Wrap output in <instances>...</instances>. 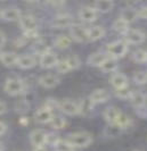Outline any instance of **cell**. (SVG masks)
I'll use <instances>...</instances> for the list:
<instances>
[{"mask_svg":"<svg viewBox=\"0 0 147 151\" xmlns=\"http://www.w3.org/2000/svg\"><path fill=\"white\" fill-rule=\"evenodd\" d=\"M66 141L75 149L77 148H87L93 142V135L88 132H74L67 136Z\"/></svg>","mask_w":147,"mask_h":151,"instance_id":"1","label":"cell"},{"mask_svg":"<svg viewBox=\"0 0 147 151\" xmlns=\"http://www.w3.org/2000/svg\"><path fill=\"white\" fill-rule=\"evenodd\" d=\"M128 51V43L124 40H116L107 45L106 47V55L114 59L122 58Z\"/></svg>","mask_w":147,"mask_h":151,"instance_id":"2","label":"cell"},{"mask_svg":"<svg viewBox=\"0 0 147 151\" xmlns=\"http://www.w3.org/2000/svg\"><path fill=\"white\" fill-rule=\"evenodd\" d=\"M4 90L9 96H20L25 91V82L18 77H8L4 85Z\"/></svg>","mask_w":147,"mask_h":151,"instance_id":"3","label":"cell"},{"mask_svg":"<svg viewBox=\"0 0 147 151\" xmlns=\"http://www.w3.org/2000/svg\"><path fill=\"white\" fill-rule=\"evenodd\" d=\"M70 35L73 40L80 43H85L89 41V32L88 29L80 24H73L70 27Z\"/></svg>","mask_w":147,"mask_h":151,"instance_id":"4","label":"cell"},{"mask_svg":"<svg viewBox=\"0 0 147 151\" xmlns=\"http://www.w3.org/2000/svg\"><path fill=\"white\" fill-rule=\"evenodd\" d=\"M124 41L127 43H131V45H139L141 42L145 41V33L143 31L137 30V29H129L123 34Z\"/></svg>","mask_w":147,"mask_h":151,"instance_id":"5","label":"cell"},{"mask_svg":"<svg viewBox=\"0 0 147 151\" xmlns=\"http://www.w3.org/2000/svg\"><path fill=\"white\" fill-rule=\"evenodd\" d=\"M73 25V18L69 14H59L51 21V26L55 29H65Z\"/></svg>","mask_w":147,"mask_h":151,"instance_id":"6","label":"cell"},{"mask_svg":"<svg viewBox=\"0 0 147 151\" xmlns=\"http://www.w3.org/2000/svg\"><path fill=\"white\" fill-rule=\"evenodd\" d=\"M58 109L62 113H64L65 115H69V116L79 115V105L70 99H65V100L61 101Z\"/></svg>","mask_w":147,"mask_h":151,"instance_id":"7","label":"cell"},{"mask_svg":"<svg viewBox=\"0 0 147 151\" xmlns=\"http://www.w3.org/2000/svg\"><path fill=\"white\" fill-rule=\"evenodd\" d=\"M98 17V13L93 7H89V6H85L80 9L79 12V18L85 23H93L97 19Z\"/></svg>","mask_w":147,"mask_h":151,"instance_id":"8","label":"cell"},{"mask_svg":"<svg viewBox=\"0 0 147 151\" xmlns=\"http://www.w3.org/2000/svg\"><path fill=\"white\" fill-rule=\"evenodd\" d=\"M20 25L24 32H31V31H38V22L35 17L32 15H22L20 19Z\"/></svg>","mask_w":147,"mask_h":151,"instance_id":"9","label":"cell"},{"mask_svg":"<svg viewBox=\"0 0 147 151\" xmlns=\"http://www.w3.org/2000/svg\"><path fill=\"white\" fill-rule=\"evenodd\" d=\"M58 61L59 60H58V57L56 56V53L49 51V52L45 53V55H42L40 57V61L39 63H40V66L42 68L49 69V68L56 67Z\"/></svg>","mask_w":147,"mask_h":151,"instance_id":"10","label":"cell"},{"mask_svg":"<svg viewBox=\"0 0 147 151\" xmlns=\"http://www.w3.org/2000/svg\"><path fill=\"white\" fill-rule=\"evenodd\" d=\"M22 17V13L17 7H7L2 9V19L7 21V22H20Z\"/></svg>","mask_w":147,"mask_h":151,"instance_id":"11","label":"cell"},{"mask_svg":"<svg viewBox=\"0 0 147 151\" xmlns=\"http://www.w3.org/2000/svg\"><path fill=\"white\" fill-rule=\"evenodd\" d=\"M47 132L43 129H37L32 131L30 134V141L33 147H42L46 144Z\"/></svg>","mask_w":147,"mask_h":151,"instance_id":"12","label":"cell"},{"mask_svg":"<svg viewBox=\"0 0 147 151\" xmlns=\"http://www.w3.org/2000/svg\"><path fill=\"white\" fill-rule=\"evenodd\" d=\"M54 117L53 115V110L47 108V107H42L37 110V113L34 115V118H35V122H38L40 124H47V123H50L51 118Z\"/></svg>","mask_w":147,"mask_h":151,"instance_id":"13","label":"cell"},{"mask_svg":"<svg viewBox=\"0 0 147 151\" xmlns=\"http://www.w3.org/2000/svg\"><path fill=\"white\" fill-rule=\"evenodd\" d=\"M89 99H90V101L93 102V105L104 104L109 99V93L105 89H97L90 94Z\"/></svg>","mask_w":147,"mask_h":151,"instance_id":"14","label":"cell"},{"mask_svg":"<svg viewBox=\"0 0 147 151\" xmlns=\"http://www.w3.org/2000/svg\"><path fill=\"white\" fill-rule=\"evenodd\" d=\"M0 60L6 67H15L17 66L18 56L13 51H5L0 53Z\"/></svg>","mask_w":147,"mask_h":151,"instance_id":"15","label":"cell"},{"mask_svg":"<svg viewBox=\"0 0 147 151\" xmlns=\"http://www.w3.org/2000/svg\"><path fill=\"white\" fill-rule=\"evenodd\" d=\"M39 84L46 89H53L59 84V78L54 74H46L39 78Z\"/></svg>","mask_w":147,"mask_h":151,"instance_id":"16","label":"cell"},{"mask_svg":"<svg viewBox=\"0 0 147 151\" xmlns=\"http://www.w3.org/2000/svg\"><path fill=\"white\" fill-rule=\"evenodd\" d=\"M37 64V60L34 58V56L32 55H23V56H18V60H17V66L22 69H30L34 67Z\"/></svg>","mask_w":147,"mask_h":151,"instance_id":"17","label":"cell"},{"mask_svg":"<svg viewBox=\"0 0 147 151\" xmlns=\"http://www.w3.org/2000/svg\"><path fill=\"white\" fill-rule=\"evenodd\" d=\"M107 57H109V56L104 52H93L89 56L87 63H88L89 66L101 68V66L103 65V63L105 61V59H106Z\"/></svg>","mask_w":147,"mask_h":151,"instance_id":"18","label":"cell"},{"mask_svg":"<svg viewBox=\"0 0 147 151\" xmlns=\"http://www.w3.org/2000/svg\"><path fill=\"white\" fill-rule=\"evenodd\" d=\"M109 81L115 89H121V88L128 86V77L122 73H114L111 76Z\"/></svg>","mask_w":147,"mask_h":151,"instance_id":"19","label":"cell"},{"mask_svg":"<svg viewBox=\"0 0 147 151\" xmlns=\"http://www.w3.org/2000/svg\"><path fill=\"white\" fill-rule=\"evenodd\" d=\"M130 102L132 104V106H135L136 108H140V107L145 106L146 104V94L141 91H132L131 97H130Z\"/></svg>","mask_w":147,"mask_h":151,"instance_id":"20","label":"cell"},{"mask_svg":"<svg viewBox=\"0 0 147 151\" xmlns=\"http://www.w3.org/2000/svg\"><path fill=\"white\" fill-rule=\"evenodd\" d=\"M120 114H121V111L119 110V108L111 106L105 109L104 118H105V121L107 122L109 124H115L117 118H119V116H120Z\"/></svg>","mask_w":147,"mask_h":151,"instance_id":"21","label":"cell"},{"mask_svg":"<svg viewBox=\"0 0 147 151\" xmlns=\"http://www.w3.org/2000/svg\"><path fill=\"white\" fill-rule=\"evenodd\" d=\"M114 7V2L111 0H99L96 1L93 8L97 10V13H109Z\"/></svg>","mask_w":147,"mask_h":151,"instance_id":"22","label":"cell"},{"mask_svg":"<svg viewBox=\"0 0 147 151\" xmlns=\"http://www.w3.org/2000/svg\"><path fill=\"white\" fill-rule=\"evenodd\" d=\"M77 105H79V115H82V116L89 115L93 111V108L95 106L89 98L82 99Z\"/></svg>","mask_w":147,"mask_h":151,"instance_id":"23","label":"cell"},{"mask_svg":"<svg viewBox=\"0 0 147 151\" xmlns=\"http://www.w3.org/2000/svg\"><path fill=\"white\" fill-rule=\"evenodd\" d=\"M88 32H89V41H97L105 35V30L101 25L91 26L90 29H88Z\"/></svg>","mask_w":147,"mask_h":151,"instance_id":"24","label":"cell"},{"mask_svg":"<svg viewBox=\"0 0 147 151\" xmlns=\"http://www.w3.org/2000/svg\"><path fill=\"white\" fill-rule=\"evenodd\" d=\"M137 17H138V12L135 10L133 8H124L121 12V16H120V18H122L128 24L135 22L137 19Z\"/></svg>","mask_w":147,"mask_h":151,"instance_id":"25","label":"cell"},{"mask_svg":"<svg viewBox=\"0 0 147 151\" xmlns=\"http://www.w3.org/2000/svg\"><path fill=\"white\" fill-rule=\"evenodd\" d=\"M101 69L105 73H114L117 69V60L112 57H107L101 66Z\"/></svg>","mask_w":147,"mask_h":151,"instance_id":"26","label":"cell"},{"mask_svg":"<svg viewBox=\"0 0 147 151\" xmlns=\"http://www.w3.org/2000/svg\"><path fill=\"white\" fill-rule=\"evenodd\" d=\"M54 45L56 48L64 50V49H67L71 45V38L66 37V35H58L57 38L55 39Z\"/></svg>","mask_w":147,"mask_h":151,"instance_id":"27","label":"cell"},{"mask_svg":"<svg viewBox=\"0 0 147 151\" xmlns=\"http://www.w3.org/2000/svg\"><path fill=\"white\" fill-rule=\"evenodd\" d=\"M49 124L54 129H63L66 126V119L63 116H54Z\"/></svg>","mask_w":147,"mask_h":151,"instance_id":"28","label":"cell"},{"mask_svg":"<svg viewBox=\"0 0 147 151\" xmlns=\"http://www.w3.org/2000/svg\"><path fill=\"white\" fill-rule=\"evenodd\" d=\"M113 29L116 32L124 34L127 31L129 30V24L125 22V21H123L122 18H117L115 22L113 23Z\"/></svg>","mask_w":147,"mask_h":151,"instance_id":"29","label":"cell"},{"mask_svg":"<svg viewBox=\"0 0 147 151\" xmlns=\"http://www.w3.org/2000/svg\"><path fill=\"white\" fill-rule=\"evenodd\" d=\"M123 129H121L119 125H116V124H109V126L105 129V134H106V136H109V137H115V136L120 135Z\"/></svg>","mask_w":147,"mask_h":151,"instance_id":"30","label":"cell"},{"mask_svg":"<svg viewBox=\"0 0 147 151\" xmlns=\"http://www.w3.org/2000/svg\"><path fill=\"white\" fill-rule=\"evenodd\" d=\"M132 58L136 63H147V50H144V49H138L136 50L133 55H132Z\"/></svg>","mask_w":147,"mask_h":151,"instance_id":"31","label":"cell"},{"mask_svg":"<svg viewBox=\"0 0 147 151\" xmlns=\"http://www.w3.org/2000/svg\"><path fill=\"white\" fill-rule=\"evenodd\" d=\"M115 124H116V125H119V126H120L122 129H127V127H128V126L131 124V119H130V117H129L128 115L121 113Z\"/></svg>","mask_w":147,"mask_h":151,"instance_id":"32","label":"cell"},{"mask_svg":"<svg viewBox=\"0 0 147 151\" xmlns=\"http://www.w3.org/2000/svg\"><path fill=\"white\" fill-rule=\"evenodd\" d=\"M55 151H75V148L72 147L66 140H61L54 147Z\"/></svg>","mask_w":147,"mask_h":151,"instance_id":"33","label":"cell"},{"mask_svg":"<svg viewBox=\"0 0 147 151\" xmlns=\"http://www.w3.org/2000/svg\"><path fill=\"white\" fill-rule=\"evenodd\" d=\"M131 93L132 91L128 86L121 88V89H115V96L120 99H130Z\"/></svg>","mask_w":147,"mask_h":151,"instance_id":"34","label":"cell"},{"mask_svg":"<svg viewBox=\"0 0 147 151\" xmlns=\"http://www.w3.org/2000/svg\"><path fill=\"white\" fill-rule=\"evenodd\" d=\"M66 63L69 64V66H70L71 70L72 69H77V68L80 67V65H81V60H80V58L75 56V55H72L70 57H67L66 59Z\"/></svg>","mask_w":147,"mask_h":151,"instance_id":"35","label":"cell"},{"mask_svg":"<svg viewBox=\"0 0 147 151\" xmlns=\"http://www.w3.org/2000/svg\"><path fill=\"white\" fill-rule=\"evenodd\" d=\"M15 108H16V111H17V113L24 114L29 110L30 105H29V102H28V101H25V100H20V101H17V102H16Z\"/></svg>","mask_w":147,"mask_h":151,"instance_id":"36","label":"cell"},{"mask_svg":"<svg viewBox=\"0 0 147 151\" xmlns=\"http://www.w3.org/2000/svg\"><path fill=\"white\" fill-rule=\"evenodd\" d=\"M133 81L136 84H145L147 83V73L145 72H137L133 75Z\"/></svg>","mask_w":147,"mask_h":151,"instance_id":"37","label":"cell"},{"mask_svg":"<svg viewBox=\"0 0 147 151\" xmlns=\"http://www.w3.org/2000/svg\"><path fill=\"white\" fill-rule=\"evenodd\" d=\"M56 69H57V72L61 73V74H66L67 72H70L71 70L70 66H69V64L66 63L65 59H64V60L58 61V64L56 65Z\"/></svg>","mask_w":147,"mask_h":151,"instance_id":"38","label":"cell"},{"mask_svg":"<svg viewBox=\"0 0 147 151\" xmlns=\"http://www.w3.org/2000/svg\"><path fill=\"white\" fill-rule=\"evenodd\" d=\"M59 141H61V137L57 135L56 133H47L46 144H50V145L55 147Z\"/></svg>","mask_w":147,"mask_h":151,"instance_id":"39","label":"cell"},{"mask_svg":"<svg viewBox=\"0 0 147 151\" xmlns=\"http://www.w3.org/2000/svg\"><path fill=\"white\" fill-rule=\"evenodd\" d=\"M34 51L38 53V55H40V57H41L42 55L49 52L50 49H49V47H47L43 42H39V43H37L35 47H34Z\"/></svg>","mask_w":147,"mask_h":151,"instance_id":"40","label":"cell"},{"mask_svg":"<svg viewBox=\"0 0 147 151\" xmlns=\"http://www.w3.org/2000/svg\"><path fill=\"white\" fill-rule=\"evenodd\" d=\"M45 107L49 108V109H51V110H54V109H56V108L59 107V102H58L56 99L49 98V99H47L46 104H45Z\"/></svg>","mask_w":147,"mask_h":151,"instance_id":"41","label":"cell"},{"mask_svg":"<svg viewBox=\"0 0 147 151\" xmlns=\"http://www.w3.org/2000/svg\"><path fill=\"white\" fill-rule=\"evenodd\" d=\"M138 16L141 17V18L147 19V6H144L143 8H140L138 10Z\"/></svg>","mask_w":147,"mask_h":151,"instance_id":"42","label":"cell"},{"mask_svg":"<svg viewBox=\"0 0 147 151\" xmlns=\"http://www.w3.org/2000/svg\"><path fill=\"white\" fill-rule=\"evenodd\" d=\"M5 45H6V35L4 32L0 31V48H2Z\"/></svg>","mask_w":147,"mask_h":151,"instance_id":"43","label":"cell"},{"mask_svg":"<svg viewBox=\"0 0 147 151\" xmlns=\"http://www.w3.org/2000/svg\"><path fill=\"white\" fill-rule=\"evenodd\" d=\"M6 131H7V125H6L5 123L0 122V136L4 135V134L6 133Z\"/></svg>","mask_w":147,"mask_h":151,"instance_id":"44","label":"cell"},{"mask_svg":"<svg viewBox=\"0 0 147 151\" xmlns=\"http://www.w3.org/2000/svg\"><path fill=\"white\" fill-rule=\"evenodd\" d=\"M6 111H7V106H6V104H4V102L0 101V116L4 115Z\"/></svg>","mask_w":147,"mask_h":151,"instance_id":"45","label":"cell"},{"mask_svg":"<svg viewBox=\"0 0 147 151\" xmlns=\"http://www.w3.org/2000/svg\"><path fill=\"white\" fill-rule=\"evenodd\" d=\"M33 151H47V149L45 145H42V147H34Z\"/></svg>","mask_w":147,"mask_h":151,"instance_id":"46","label":"cell"},{"mask_svg":"<svg viewBox=\"0 0 147 151\" xmlns=\"http://www.w3.org/2000/svg\"><path fill=\"white\" fill-rule=\"evenodd\" d=\"M28 118L26 117H21V119H20V124H22V125H28Z\"/></svg>","mask_w":147,"mask_h":151,"instance_id":"47","label":"cell"},{"mask_svg":"<svg viewBox=\"0 0 147 151\" xmlns=\"http://www.w3.org/2000/svg\"><path fill=\"white\" fill-rule=\"evenodd\" d=\"M0 151H4V144H2V142H0Z\"/></svg>","mask_w":147,"mask_h":151,"instance_id":"48","label":"cell"},{"mask_svg":"<svg viewBox=\"0 0 147 151\" xmlns=\"http://www.w3.org/2000/svg\"><path fill=\"white\" fill-rule=\"evenodd\" d=\"M0 19H2V9L0 8Z\"/></svg>","mask_w":147,"mask_h":151,"instance_id":"49","label":"cell"},{"mask_svg":"<svg viewBox=\"0 0 147 151\" xmlns=\"http://www.w3.org/2000/svg\"><path fill=\"white\" fill-rule=\"evenodd\" d=\"M135 151H138V150H135Z\"/></svg>","mask_w":147,"mask_h":151,"instance_id":"50","label":"cell"}]
</instances>
